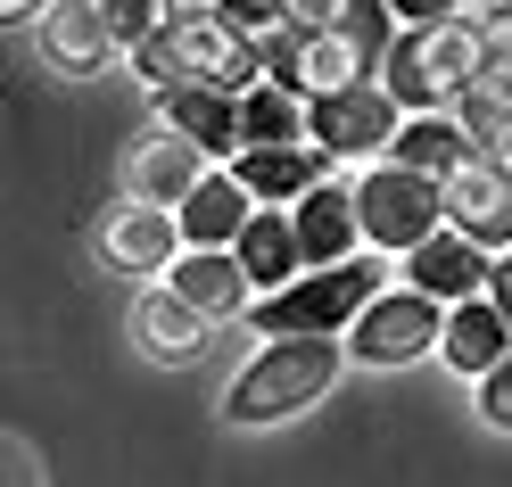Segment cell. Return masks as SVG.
Instances as JSON below:
<instances>
[{
  "label": "cell",
  "mask_w": 512,
  "mask_h": 487,
  "mask_svg": "<svg viewBox=\"0 0 512 487\" xmlns=\"http://www.w3.org/2000/svg\"><path fill=\"white\" fill-rule=\"evenodd\" d=\"M339 372H347L339 339H265L232 380H223V421H232V430L298 421V413H314L339 388Z\"/></svg>",
  "instance_id": "obj_1"
},
{
  "label": "cell",
  "mask_w": 512,
  "mask_h": 487,
  "mask_svg": "<svg viewBox=\"0 0 512 487\" xmlns=\"http://www.w3.org/2000/svg\"><path fill=\"white\" fill-rule=\"evenodd\" d=\"M479 67H488V34H479V9H463V17H438V25H405L372 83L397 100V116H446Z\"/></svg>",
  "instance_id": "obj_2"
},
{
  "label": "cell",
  "mask_w": 512,
  "mask_h": 487,
  "mask_svg": "<svg viewBox=\"0 0 512 487\" xmlns=\"http://www.w3.org/2000/svg\"><path fill=\"white\" fill-rule=\"evenodd\" d=\"M389 281H397V265H389V256H372V248L347 256V265H314V273H298L290 289L256 298V306H248V331H256V339H339Z\"/></svg>",
  "instance_id": "obj_3"
},
{
  "label": "cell",
  "mask_w": 512,
  "mask_h": 487,
  "mask_svg": "<svg viewBox=\"0 0 512 487\" xmlns=\"http://www.w3.org/2000/svg\"><path fill=\"white\" fill-rule=\"evenodd\" d=\"M133 75H141L149 91L207 83V91H232V100H240V91L256 83V58H248V42H240L223 17H166V25L133 50Z\"/></svg>",
  "instance_id": "obj_4"
},
{
  "label": "cell",
  "mask_w": 512,
  "mask_h": 487,
  "mask_svg": "<svg viewBox=\"0 0 512 487\" xmlns=\"http://www.w3.org/2000/svg\"><path fill=\"white\" fill-rule=\"evenodd\" d=\"M347 199H356V232H364V248L389 256V265H397L405 248H422L438 223H446L438 182H430V174H405L397 157H372V166H356V174H347Z\"/></svg>",
  "instance_id": "obj_5"
},
{
  "label": "cell",
  "mask_w": 512,
  "mask_h": 487,
  "mask_svg": "<svg viewBox=\"0 0 512 487\" xmlns=\"http://www.w3.org/2000/svg\"><path fill=\"white\" fill-rule=\"evenodd\" d=\"M438 322H446V306H430L422 289L389 281L339 331V347H347V364H364V372H405V364H422V355H438Z\"/></svg>",
  "instance_id": "obj_6"
},
{
  "label": "cell",
  "mask_w": 512,
  "mask_h": 487,
  "mask_svg": "<svg viewBox=\"0 0 512 487\" xmlns=\"http://www.w3.org/2000/svg\"><path fill=\"white\" fill-rule=\"evenodd\" d=\"M397 100L380 83H347V91H323V100H306V141L331 157L339 174H356V166H372V157H389V141H397Z\"/></svg>",
  "instance_id": "obj_7"
},
{
  "label": "cell",
  "mask_w": 512,
  "mask_h": 487,
  "mask_svg": "<svg viewBox=\"0 0 512 487\" xmlns=\"http://www.w3.org/2000/svg\"><path fill=\"white\" fill-rule=\"evenodd\" d=\"M438 207H446V232H463L471 248H488V256L512 248V174L496 157H463L438 182Z\"/></svg>",
  "instance_id": "obj_8"
},
{
  "label": "cell",
  "mask_w": 512,
  "mask_h": 487,
  "mask_svg": "<svg viewBox=\"0 0 512 487\" xmlns=\"http://www.w3.org/2000/svg\"><path fill=\"white\" fill-rule=\"evenodd\" d=\"M100 265L108 273H133L141 289L149 281H166L174 273V256H182V232H174V207H141V199H124L100 215Z\"/></svg>",
  "instance_id": "obj_9"
},
{
  "label": "cell",
  "mask_w": 512,
  "mask_h": 487,
  "mask_svg": "<svg viewBox=\"0 0 512 487\" xmlns=\"http://www.w3.org/2000/svg\"><path fill=\"white\" fill-rule=\"evenodd\" d=\"M199 174H207V157L182 133H166L157 116L124 141V199H141V207H182L190 190H199Z\"/></svg>",
  "instance_id": "obj_10"
},
{
  "label": "cell",
  "mask_w": 512,
  "mask_h": 487,
  "mask_svg": "<svg viewBox=\"0 0 512 487\" xmlns=\"http://www.w3.org/2000/svg\"><path fill=\"white\" fill-rule=\"evenodd\" d=\"M34 50H42V67H50V75H67V83L100 75L108 58H116L100 0H50V9L34 17Z\"/></svg>",
  "instance_id": "obj_11"
},
{
  "label": "cell",
  "mask_w": 512,
  "mask_h": 487,
  "mask_svg": "<svg viewBox=\"0 0 512 487\" xmlns=\"http://www.w3.org/2000/svg\"><path fill=\"white\" fill-rule=\"evenodd\" d=\"M397 265H405V289H422L430 306H463V298L488 289V248H471L463 232H446V223H438L422 248H405Z\"/></svg>",
  "instance_id": "obj_12"
},
{
  "label": "cell",
  "mask_w": 512,
  "mask_h": 487,
  "mask_svg": "<svg viewBox=\"0 0 512 487\" xmlns=\"http://www.w3.org/2000/svg\"><path fill=\"white\" fill-rule=\"evenodd\" d=\"M290 232H298V265H347V256H364V232H356V199H347V174L314 182L306 199L290 207Z\"/></svg>",
  "instance_id": "obj_13"
},
{
  "label": "cell",
  "mask_w": 512,
  "mask_h": 487,
  "mask_svg": "<svg viewBox=\"0 0 512 487\" xmlns=\"http://www.w3.org/2000/svg\"><path fill=\"white\" fill-rule=\"evenodd\" d=\"M166 289H174L190 314H207V322H248V306H256V289H248V273H240L232 248H182L174 273H166Z\"/></svg>",
  "instance_id": "obj_14"
},
{
  "label": "cell",
  "mask_w": 512,
  "mask_h": 487,
  "mask_svg": "<svg viewBox=\"0 0 512 487\" xmlns=\"http://www.w3.org/2000/svg\"><path fill=\"white\" fill-rule=\"evenodd\" d=\"M157 124L182 133L207 166H232V157H240V100H232V91H207V83L157 91Z\"/></svg>",
  "instance_id": "obj_15"
},
{
  "label": "cell",
  "mask_w": 512,
  "mask_h": 487,
  "mask_svg": "<svg viewBox=\"0 0 512 487\" xmlns=\"http://www.w3.org/2000/svg\"><path fill=\"white\" fill-rule=\"evenodd\" d=\"M124 331H133V347L149 355V364H190V355L207 347L215 322H207V314H190L166 281H149V289H133V314H124Z\"/></svg>",
  "instance_id": "obj_16"
},
{
  "label": "cell",
  "mask_w": 512,
  "mask_h": 487,
  "mask_svg": "<svg viewBox=\"0 0 512 487\" xmlns=\"http://www.w3.org/2000/svg\"><path fill=\"white\" fill-rule=\"evenodd\" d=\"M331 174H339V166H331L314 141H290V149H240V157H232V182L248 190L256 207H298L306 190L331 182Z\"/></svg>",
  "instance_id": "obj_17"
},
{
  "label": "cell",
  "mask_w": 512,
  "mask_h": 487,
  "mask_svg": "<svg viewBox=\"0 0 512 487\" xmlns=\"http://www.w3.org/2000/svg\"><path fill=\"white\" fill-rule=\"evenodd\" d=\"M248 215H256V199L232 182V166H207L199 190L174 207V232H182V248H232L248 232Z\"/></svg>",
  "instance_id": "obj_18"
},
{
  "label": "cell",
  "mask_w": 512,
  "mask_h": 487,
  "mask_svg": "<svg viewBox=\"0 0 512 487\" xmlns=\"http://www.w3.org/2000/svg\"><path fill=\"white\" fill-rule=\"evenodd\" d=\"M504 355H512V331H504V314H496L488 298L446 306V322H438V364H446V372L479 380V372H496Z\"/></svg>",
  "instance_id": "obj_19"
},
{
  "label": "cell",
  "mask_w": 512,
  "mask_h": 487,
  "mask_svg": "<svg viewBox=\"0 0 512 487\" xmlns=\"http://www.w3.org/2000/svg\"><path fill=\"white\" fill-rule=\"evenodd\" d=\"M232 256H240V273H248L256 298H273V289H290V281L306 273V265H298V232H290V207H256L248 232L232 240Z\"/></svg>",
  "instance_id": "obj_20"
},
{
  "label": "cell",
  "mask_w": 512,
  "mask_h": 487,
  "mask_svg": "<svg viewBox=\"0 0 512 487\" xmlns=\"http://www.w3.org/2000/svg\"><path fill=\"white\" fill-rule=\"evenodd\" d=\"M290 141H306V91L248 83L240 91V149H290Z\"/></svg>",
  "instance_id": "obj_21"
},
{
  "label": "cell",
  "mask_w": 512,
  "mask_h": 487,
  "mask_svg": "<svg viewBox=\"0 0 512 487\" xmlns=\"http://www.w3.org/2000/svg\"><path fill=\"white\" fill-rule=\"evenodd\" d=\"M389 157H397L405 174L446 182V174H455L463 157H479V149L463 141V124H455V116H405V124H397V141H389Z\"/></svg>",
  "instance_id": "obj_22"
},
{
  "label": "cell",
  "mask_w": 512,
  "mask_h": 487,
  "mask_svg": "<svg viewBox=\"0 0 512 487\" xmlns=\"http://www.w3.org/2000/svg\"><path fill=\"white\" fill-rule=\"evenodd\" d=\"M380 67H372V58L356 50V42H347V34H298V91H306V100H323V91H347V83H372Z\"/></svg>",
  "instance_id": "obj_23"
},
{
  "label": "cell",
  "mask_w": 512,
  "mask_h": 487,
  "mask_svg": "<svg viewBox=\"0 0 512 487\" xmlns=\"http://www.w3.org/2000/svg\"><path fill=\"white\" fill-rule=\"evenodd\" d=\"M446 116L463 124V141H471L479 157H488V149H496V141L512 133V100H504V91H496L488 75H471V83L455 91V108H446Z\"/></svg>",
  "instance_id": "obj_24"
},
{
  "label": "cell",
  "mask_w": 512,
  "mask_h": 487,
  "mask_svg": "<svg viewBox=\"0 0 512 487\" xmlns=\"http://www.w3.org/2000/svg\"><path fill=\"white\" fill-rule=\"evenodd\" d=\"M100 17H108V42H116V58H133L157 25H166V0H100Z\"/></svg>",
  "instance_id": "obj_25"
},
{
  "label": "cell",
  "mask_w": 512,
  "mask_h": 487,
  "mask_svg": "<svg viewBox=\"0 0 512 487\" xmlns=\"http://www.w3.org/2000/svg\"><path fill=\"white\" fill-rule=\"evenodd\" d=\"M215 17L232 25L240 42H265L273 25H281V0H215Z\"/></svg>",
  "instance_id": "obj_26"
},
{
  "label": "cell",
  "mask_w": 512,
  "mask_h": 487,
  "mask_svg": "<svg viewBox=\"0 0 512 487\" xmlns=\"http://www.w3.org/2000/svg\"><path fill=\"white\" fill-rule=\"evenodd\" d=\"M0 487H50V471H42V454L25 446L17 430H0Z\"/></svg>",
  "instance_id": "obj_27"
},
{
  "label": "cell",
  "mask_w": 512,
  "mask_h": 487,
  "mask_svg": "<svg viewBox=\"0 0 512 487\" xmlns=\"http://www.w3.org/2000/svg\"><path fill=\"white\" fill-rule=\"evenodd\" d=\"M479 413H488V430L512 438V355H504L496 372H479Z\"/></svg>",
  "instance_id": "obj_28"
},
{
  "label": "cell",
  "mask_w": 512,
  "mask_h": 487,
  "mask_svg": "<svg viewBox=\"0 0 512 487\" xmlns=\"http://www.w3.org/2000/svg\"><path fill=\"white\" fill-rule=\"evenodd\" d=\"M389 9V25L405 34V25H438V17H463V0H380Z\"/></svg>",
  "instance_id": "obj_29"
},
{
  "label": "cell",
  "mask_w": 512,
  "mask_h": 487,
  "mask_svg": "<svg viewBox=\"0 0 512 487\" xmlns=\"http://www.w3.org/2000/svg\"><path fill=\"white\" fill-rule=\"evenodd\" d=\"M479 298H488V306L504 314V331H512V248H504V256H488V289H479Z\"/></svg>",
  "instance_id": "obj_30"
},
{
  "label": "cell",
  "mask_w": 512,
  "mask_h": 487,
  "mask_svg": "<svg viewBox=\"0 0 512 487\" xmlns=\"http://www.w3.org/2000/svg\"><path fill=\"white\" fill-rule=\"evenodd\" d=\"M42 9H50V0H0V25H34Z\"/></svg>",
  "instance_id": "obj_31"
},
{
  "label": "cell",
  "mask_w": 512,
  "mask_h": 487,
  "mask_svg": "<svg viewBox=\"0 0 512 487\" xmlns=\"http://www.w3.org/2000/svg\"><path fill=\"white\" fill-rule=\"evenodd\" d=\"M488 157H496V166H504V174H512V133H504V141H496V149H488Z\"/></svg>",
  "instance_id": "obj_32"
},
{
  "label": "cell",
  "mask_w": 512,
  "mask_h": 487,
  "mask_svg": "<svg viewBox=\"0 0 512 487\" xmlns=\"http://www.w3.org/2000/svg\"><path fill=\"white\" fill-rule=\"evenodd\" d=\"M471 9H496V0H471Z\"/></svg>",
  "instance_id": "obj_33"
}]
</instances>
